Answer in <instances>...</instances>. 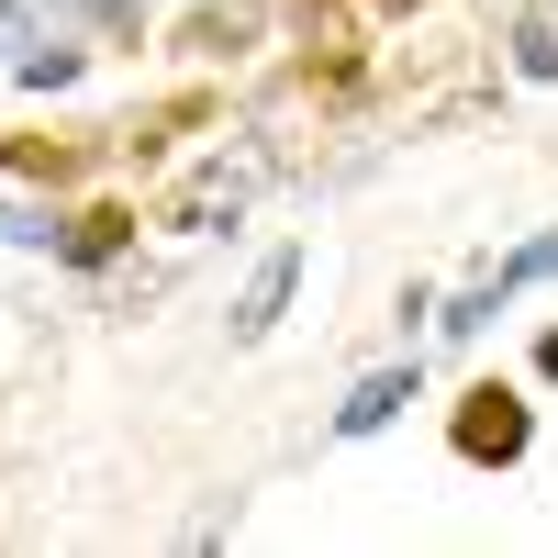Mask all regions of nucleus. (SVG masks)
Segmentation results:
<instances>
[{
    "label": "nucleus",
    "mask_w": 558,
    "mask_h": 558,
    "mask_svg": "<svg viewBox=\"0 0 558 558\" xmlns=\"http://www.w3.org/2000/svg\"><path fill=\"white\" fill-rule=\"evenodd\" d=\"M391 12H413V0H391Z\"/></svg>",
    "instance_id": "12"
},
{
    "label": "nucleus",
    "mask_w": 558,
    "mask_h": 558,
    "mask_svg": "<svg viewBox=\"0 0 558 558\" xmlns=\"http://www.w3.org/2000/svg\"><path fill=\"white\" fill-rule=\"evenodd\" d=\"M291 279H302V257H291V246H279V257H257L246 302H235V336H268V324H279V302H291Z\"/></svg>",
    "instance_id": "4"
},
{
    "label": "nucleus",
    "mask_w": 558,
    "mask_h": 558,
    "mask_svg": "<svg viewBox=\"0 0 558 558\" xmlns=\"http://www.w3.org/2000/svg\"><path fill=\"white\" fill-rule=\"evenodd\" d=\"M458 458H481V470H502V458H525V402L481 380L470 402H458Z\"/></svg>",
    "instance_id": "1"
},
{
    "label": "nucleus",
    "mask_w": 558,
    "mask_h": 558,
    "mask_svg": "<svg viewBox=\"0 0 558 558\" xmlns=\"http://www.w3.org/2000/svg\"><path fill=\"white\" fill-rule=\"evenodd\" d=\"M257 202V157H223V168H202L191 191H179V223H191V235H213V223H235Z\"/></svg>",
    "instance_id": "2"
},
{
    "label": "nucleus",
    "mask_w": 558,
    "mask_h": 558,
    "mask_svg": "<svg viewBox=\"0 0 558 558\" xmlns=\"http://www.w3.org/2000/svg\"><path fill=\"white\" fill-rule=\"evenodd\" d=\"M402 402H413V368H380V380H357V391L336 402V436H380Z\"/></svg>",
    "instance_id": "3"
},
{
    "label": "nucleus",
    "mask_w": 558,
    "mask_h": 558,
    "mask_svg": "<svg viewBox=\"0 0 558 558\" xmlns=\"http://www.w3.org/2000/svg\"><path fill=\"white\" fill-rule=\"evenodd\" d=\"M525 279H558V235H536V246H514V268H502V291H525Z\"/></svg>",
    "instance_id": "7"
},
{
    "label": "nucleus",
    "mask_w": 558,
    "mask_h": 558,
    "mask_svg": "<svg viewBox=\"0 0 558 558\" xmlns=\"http://www.w3.org/2000/svg\"><path fill=\"white\" fill-rule=\"evenodd\" d=\"M246 23H257V12H246V0H223V12H202V34H191V45H235Z\"/></svg>",
    "instance_id": "8"
},
{
    "label": "nucleus",
    "mask_w": 558,
    "mask_h": 558,
    "mask_svg": "<svg viewBox=\"0 0 558 558\" xmlns=\"http://www.w3.org/2000/svg\"><path fill=\"white\" fill-rule=\"evenodd\" d=\"M134 12H146V0H89V23H112V34H134Z\"/></svg>",
    "instance_id": "10"
},
{
    "label": "nucleus",
    "mask_w": 558,
    "mask_h": 558,
    "mask_svg": "<svg viewBox=\"0 0 558 558\" xmlns=\"http://www.w3.org/2000/svg\"><path fill=\"white\" fill-rule=\"evenodd\" d=\"M514 57H525V78H558V23H547V12H525V34H514Z\"/></svg>",
    "instance_id": "6"
},
{
    "label": "nucleus",
    "mask_w": 558,
    "mask_h": 558,
    "mask_svg": "<svg viewBox=\"0 0 558 558\" xmlns=\"http://www.w3.org/2000/svg\"><path fill=\"white\" fill-rule=\"evenodd\" d=\"M123 235H134V213H78V223H68V235H57V246H68V257L89 268V257H112Z\"/></svg>",
    "instance_id": "5"
},
{
    "label": "nucleus",
    "mask_w": 558,
    "mask_h": 558,
    "mask_svg": "<svg viewBox=\"0 0 558 558\" xmlns=\"http://www.w3.org/2000/svg\"><path fill=\"white\" fill-rule=\"evenodd\" d=\"M536 368H547V380H558V336H547V347H536Z\"/></svg>",
    "instance_id": "11"
},
{
    "label": "nucleus",
    "mask_w": 558,
    "mask_h": 558,
    "mask_svg": "<svg viewBox=\"0 0 558 558\" xmlns=\"http://www.w3.org/2000/svg\"><path fill=\"white\" fill-rule=\"evenodd\" d=\"M0 235H12V246H45L57 223H45V213H0Z\"/></svg>",
    "instance_id": "9"
}]
</instances>
